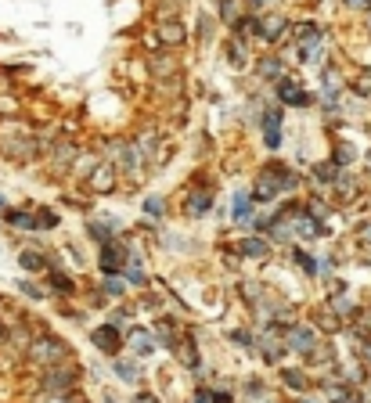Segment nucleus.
I'll use <instances>...</instances> for the list:
<instances>
[{
	"instance_id": "32",
	"label": "nucleus",
	"mask_w": 371,
	"mask_h": 403,
	"mask_svg": "<svg viewBox=\"0 0 371 403\" xmlns=\"http://www.w3.org/2000/svg\"><path fill=\"white\" fill-rule=\"evenodd\" d=\"M303 317L310 320V324H314L321 335H325V338H332V335H343V328H346V320H343V317H335V313L328 310L325 302H314V306H306V310H303Z\"/></svg>"
},
{
	"instance_id": "47",
	"label": "nucleus",
	"mask_w": 371,
	"mask_h": 403,
	"mask_svg": "<svg viewBox=\"0 0 371 403\" xmlns=\"http://www.w3.org/2000/svg\"><path fill=\"white\" fill-rule=\"evenodd\" d=\"M353 357H357V360H361V364L368 367V375H371V338H368V342H364V346H361L357 353H353Z\"/></svg>"
},
{
	"instance_id": "30",
	"label": "nucleus",
	"mask_w": 371,
	"mask_h": 403,
	"mask_svg": "<svg viewBox=\"0 0 371 403\" xmlns=\"http://www.w3.org/2000/svg\"><path fill=\"white\" fill-rule=\"evenodd\" d=\"M339 180V166L332 163V158H314V163H306V187L310 191H328L335 187Z\"/></svg>"
},
{
	"instance_id": "35",
	"label": "nucleus",
	"mask_w": 371,
	"mask_h": 403,
	"mask_svg": "<svg viewBox=\"0 0 371 403\" xmlns=\"http://www.w3.org/2000/svg\"><path fill=\"white\" fill-rule=\"evenodd\" d=\"M11 288H14V292H19L26 302H33V306H40V302H51V292H47L43 278H26V273H19Z\"/></svg>"
},
{
	"instance_id": "49",
	"label": "nucleus",
	"mask_w": 371,
	"mask_h": 403,
	"mask_svg": "<svg viewBox=\"0 0 371 403\" xmlns=\"http://www.w3.org/2000/svg\"><path fill=\"white\" fill-rule=\"evenodd\" d=\"M357 238H361L364 245L371 249V220H368V223H361V227H357Z\"/></svg>"
},
{
	"instance_id": "56",
	"label": "nucleus",
	"mask_w": 371,
	"mask_h": 403,
	"mask_svg": "<svg viewBox=\"0 0 371 403\" xmlns=\"http://www.w3.org/2000/svg\"><path fill=\"white\" fill-rule=\"evenodd\" d=\"M0 256H4V238H0Z\"/></svg>"
},
{
	"instance_id": "27",
	"label": "nucleus",
	"mask_w": 371,
	"mask_h": 403,
	"mask_svg": "<svg viewBox=\"0 0 371 403\" xmlns=\"http://www.w3.org/2000/svg\"><path fill=\"white\" fill-rule=\"evenodd\" d=\"M220 338H223V346L234 349V353H245V357H252V353H256V328L249 324L245 317L234 320V324H223Z\"/></svg>"
},
{
	"instance_id": "12",
	"label": "nucleus",
	"mask_w": 371,
	"mask_h": 403,
	"mask_svg": "<svg viewBox=\"0 0 371 403\" xmlns=\"http://www.w3.org/2000/svg\"><path fill=\"white\" fill-rule=\"evenodd\" d=\"M0 220H4V234L14 241V249L26 238H37V202H11Z\"/></svg>"
},
{
	"instance_id": "18",
	"label": "nucleus",
	"mask_w": 371,
	"mask_h": 403,
	"mask_svg": "<svg viewBox=\"0 0 371 403\" xmlns=\"http://www.w3.org/2000/svg\"><path fill=\"white\" fill-rule=\"evenodd\" d=\"M220 40H223V29L217 22V14L199 8L195 19H191V54H205L209 47H217Z\"/></svg>"
},
{
	"instance_id": "9",
	"label": "nucleus",
	"mask_w": 371,
	"mask_h": 403,
	"mask_svg": "<svg viewBox=\"0 0 371 403\" xmlns=\"http://www.w3.org/2000/svg\"><path fill=\"white\" fill-rule=\"evenodd\" d=\"M288 342H285V328L281 324H263V328H256V353H252V360H260L263 367H274L278 371L281 364H288Z\"/></svg>"
},
{
	"instance_id": "16",
	"label": "nucleus",
	"mask_w": 371,
	"mask_h": 403,
	"mask_svg": "<svg viewBox=\"0 0 371 403\" xmlns=\"http://www.w3.org/2000/svg\"><path fill=\"white\" fill-rule=\"evenodd\" d=\"M228 227L231 234H252V216H256V202L249 195V184H234L231 195H228Z\"/></svg>"
},
{
	"instance_id": "3",
	"label": "nucleus",
	"mask_w": 371,
	"mask_h": 403,
	"mask_svg": "<svg viewBox=\"0 0 371 403\" xmlns=\"http://www.w3.org/2000/svg\"><path fill=\"white\" fill-rule=\"evenodd\" d=\"M69 360H79L76 346L69 342L66 335H58L54 328H43L33 346L26 349V357L19 360L22 367H33V371H43V367H54V364H69Z\"/></svg>"
},
{
	"instance_id": "44",
	"label": "nucleus",
	"mask_w": 371,
	"mask_h": 403,
	"mask_svg": "<svg viewBox=\"0 0 371 403\" xmlns=\"http://www.w3.org/2000/svg\"><path fill=\"white\" fill-rule=\"evenodd\" d=\"M130 403H166V396L155 389V385H141V389L130 393Z\"/></svg>"
},
{
	"instance_id": "54",
	"label": "nucleus",
	"mask_w": 371,
	"mask_h": 403,
	"mask_svg": "<svg viewBox=\"0 0 371 403\" xmlns=\"http://www.w3.org/2000/svg\"><path fill=\"white\" fill-rule=\"evenodd\" d=\"M364 389H368V396H371V375H368V382H364Z\"/></svg>"
},
{
	"instance_id": "33",
	"label": "nucleus",
	"mask_w": 371,
	"mask_h": 403,
	"mask_svg": "<svg viewBox=\"0 0 371 403\" xmlns=\"http://www.w3.org/2000/svg\"><path fill=\"white\" fill-rule=\"evenodd\" d=\"M137 209H141L144 220H155V223H166L173 216V205H170V198L163 195V191H141Z\"/></svg>"
},
{
	"instance_id": "42",
	"label": "nucleus",
	"mask_w": 371,
	"mask_h": 403,
	"mask_svg": "<svg viewBox=\"0 0 371 403\" xmlns=\"http://www.w3.org/2000/svg\"><path fill=\"white\" fill-rule=\"evenodd\" d=\"M241 0H213V14H217V22H220V29L228 33V29L241 19Z\"/></svg>"
},
{
	"instance_id": "34",
	"label": "nucleus",
	"mask_w": 371,
	"mask_h": 403,
	"mask_svg": "<svg viewBox=\"0 0 371 403\" xmlns=\"http://www.w3.org/2000/svg\"><path fill=\"white\" fill-rule=\"evenodd\" d=\"M105 320H108V324H116V328H130V324H137V320H141V313H137V302H134V296L130 299H123V302H112L108 306V310L101 313Z\"/></svg>"
},
{
	"instance_id": "6",
	"label": "nucleus",
	"mask_w": 371,
	"mask_h": 403,
	"mask_svg": "<svg viewBox=\"0 0 371 403\" xmlns=\"http://www.w3.org/2000/svg\"><path fill=\"white\" fill-rule=\"evenodd\" d=\"M270 90H274V101L285 105L288 112H310V108H317V90H314L310 83H306V79H303L299 72L281 76Z\"/></svg>"
},
{
	"instance_id": "15",
	"label": "nucleus",
	"mask_w": 371,
	"mask_h": 403,
	"mask_svg": "<svg viewBox=\"0 0 371 403\" xmlns=\"http://www.w3.org/2000/svg\"><path fill=\"white\" fill-rule=\"evenodd\" d=\"M256 54H260V51H256L252 43L238 40V37H231V33H223V40H220V61H223V69H228L234 79L249 76Z\"/></svg>"
},
{
	"instance_id": "7",
	"label": "nucleus",
	"mask_w": 371,
	"mask_h": 403,
	"mask_svg": "<svg viewBox=\"0 0 371 403\" xmlns=\"http://www.w3.org/2000/svg\"><path fill=\"white\" fill-rule=\"evenodd\" d=\"M285 137H288V108L274 101L256 123V141H260V148L267 155H281Z\"/></svg>"
},
{
	"instance_id": "28",
	"label": "nucleus",
	"mask_w": 371,
	"mask_h": 403,
	"mask_svg": "<svg viewBox=\"0 0 371 403\" xmlns=\"http://www.w3.org/2000/svg\"><path fill=\"white\" fill-rule=\"evenodd\" d=\"M285 342H288V353H292L296 360H303L306 353H310V349L321 342V331H317V328L310 324V320L303 317V320H296V324L285 331Z\"/></svg>"
},
{
	"instance_id": "39",
	"label": "nucleus",
	"mask_w": 371,
	"mask_h": 403,
	"mask_svg": "<svg viewBox=\"0 0 371 403\" xmlns=\"http://www.w3.org/2000/svg\"><path fill=\"white\" fill-rule=\"evenodd\" d=\"M228 33L256 47V37H260V14H252V11H241V19H238V22L228 29Z\"/></svg>"
},
{
	"instance_id": "58",
	"label": "nucleus",
	"mask_w": 371,
	"mask_h": 403,
	"mask_svg": "<svg viewBox=\"0 0 371 403\" xmlns=\"http://www.w3.org/2000/svg\"><path fill=\"white\" fill-rule=\"evenodd\" d=\"M368 310H371V296H368Z\"/></svg>"
},
{
	"instance_id": "14",
	"label": "nucleus",
	"mask_w": 371,
	"mask_h": 403,
	"mask_svg": "<svg viewBox=\"0 0 371 403\" xmlns=\"http://www.w3.org/2000/svg\"><path fill=\"white\" fill-rule=\"evenodd\" d=\"M87 346L90 353H98V357L105 360H116L119 353H126V338H123V328L108 324V320H94V324H87Z\"/></svg>"
},
{
	"instance_id": "31",
	"label": "nucleus",
	"mask_w": 371,
	"mask_h": 403,
	"mask_svg": "<svg viewBox=\"0 0 371 403\" xmlns=\"http://www.w3.org/2000/svg\"><path fill=\"white\" fill-rule=\"evenodd\" d=\"M270 393H278V382H270L267 375H241L238 378V400L241 403H263Z\"/></svg>"
},
{
	"instance_id": "2",
	"label": "nucleus",
	"mask_w": 371,
	"mask_h": 403,
	"mask_svg": "<svg viewBox=\"0 0 371 403\" xmlns=\"http://www.w3.org/2000/svg\"><path fill=\"white\" fill-rule=\"evenodd\" d=\"M220 202V176L213 166H195L177 191V216L184 223H205Z\"/></svg>"
},
{
	"instance_id": "25",
	"label": "nucleus",
	"mask_w": 371,
	"mask_h": 403,
	"mask_svg": "<svg viewBox=\"0 0 371 403\" xmlns=\"http://www.w3.org/2000/svg\"><path fill=\"white\" fill-rule=\"evenodd\" d=\"M148 324H152V331H155V338H159V346H163V353L170 357V349L184 338V331H188L191 320L177 317V313H159V317H152V320H148Z\"/></svg>"
},
{
	"instance_id": "17",
	"label": "nucleus",
	"mask_w": 371,
	"mask_h": 403,
	"mask_svg": "<svg viewBox=\"0 0 371 403\" xmlns=\"http://www.w3.org/2000/svg\"><path fill=\"white\" fill-rule=\"evenodd\" d=\"M79 191H87L90 198H116V195H123V180H119V173H116V166L108 163V158H101L98 166H94V173L87 176L83 184H79Z\"/></svg>"
},
{
	"instance_id": "29",
	"label": "nucleus",
	"mask_w": 371,
	"mask_h": 403,
	"mask_svg": "<svg viewBox=\"0 0 371 403\" xmlns=\"http://www.w3.org/2000/svg\"><path fill=\"white\" fill-rule=\"evenodd\" d=\"M155 37L163 47H177V51H191V25L184 19H163V22H152Z\"/></svg>"
},
{
	"instance_id": "51",
	"label": "nucleus",
	"mask_w": 371,
	"mask_h": 403,
	"mask_svg": "<svg viewBox=\"0 0 371 403\" xmlns=\"http://www.w3.org/2000/svg\"><path fill=\"white\" fill-rule=\"evenodd\" d=\"M8 205H11V198L4 195V191H0V213H4V209H8Z\"/></svg>"
},
{
	"instance_id": "10",
	"label": "nucleus",
	"mask_w": 371,
	"mask_h": 403,
	"mask_svg": "<svg viewBox=\"0 0 371 403\" xmlns=\"http://www.w3.org/2000/svg\"><path fill=\"white\" fill-rule=\"evenodd\" d=\"M231 249H234L238 260L252 270H267L270 263H278V249H274L263 234H231Z\"/></svg>"
},
{
	"instance_id": "43",
	"label": "nucleus",
	"mask_w": 371,
	"mask_h": 403,
	"mask_svg": "<svg viewBox=\"0 0 371 403\" xmlns=\"http://www.w3.org/2000/svg\"><path fill=\"white\" fill-rule=\"evenodd\" d=\"M350 94L357 101H371V72H361L357 79H350Z\"/></svg>"
},
{
	"instance_id": "19",
	"label": "nucleus",
	"mask_w": 371,
	"mask_h": 403,
	"mask_svg": "<svg viewBox=\"0 0 371 403\" xmlns=\"http://www.w3.org/2000/svg\"><path fill=\"white\" fill-rule=\"evenodd\" d=\"M123 338H126V353L130 357H137V360H155L159 353H163V346H159V338H155V331H152V324L148 320H137V324H130L123 331Z\"/></svg>"
},
{
	"instance_id": "11",
	"label": "nucleus",
	"mask_w": 371,
	"mask_h": 403,
	"mask_svg": "<svg viewBox=\"0 0 371 403\" xmlns=\"http://www.w3.org/2000/svg\"><path fill=\"white\" fill-rule=\"evenodd\" d=\"M292 33V14L285 8H270L260 14V37H256V51H281Z\"/></svg>"
},
{
	"instance_id": "48",
	"label": "nucleus",
	"mask_w": 371,
	"mask_h": 403,
	"mask_svg": "<svg viewBox=\"0 0 371 403\" xmlns=\"http://www.w3.org/2000/svg\"><path fill=\"white\" fill-rule=\"evenodd\" d=\"M101 403H123V396H119V393H116V389H112V385L105 382V385H101Z\"/></svg>"
},
{
	"instance_id": "41",
	"label": "nucleus",
	"mask_w": 371,
	"mask_h": 403,
	"mask_svg": "<svg viewBox=\"0 0 371 403\" xmlns=\"http://www.w3.org/2000/svg\"><path fill=\"white\" fill-rule=\"evenodd\" d=\"M79 302H83L90 313H105L108 306H112V299L105 296V288L98 285V278H94L90 285H83V296H79Z\"/></svg>"
},
{
	"instance_id": "46",
	"label": "nucleus",
	"mask_w": 371,
	"mask_h": 403,
	"mask_svg": "<svg viewBox=\"0 0 371 403\" xmlns=\"http://www.w3.org/2000/svg\"><path fill=\"white\" fill-rule=\"evenodd\" d=\"M241 8L252 11V14H263L270 8H285V0H241Z\"/></svg>"
},
{
	"instance_id": "38",
	"label": "nucleus",
	"mask_w": 371,
	"mask_h": 403,
	"mask_svg": "<svg viewBox=\"0 0 371 403\" xmlns=\"http://www.w3.org/2000/svg\"><path fill=\"white\" fill-rule=\"evenodd\" d=\"M332 163L339 166V169H350L353 163H357V158H361V148H357V144H353V141H346V137H335L332 141Z\"/></svg>"
},
{
	"instance_id": "59",
	"label": "nucleus",
	"mask_w": 371,
	"mask_h": 403,
	"mask_svg": "<svg viewBox=\"0 0 371 403\" xmlns=\"http://www.w3.org/2000/svg\"><path fill=\"white\" fill-rule=\"evenodd\" d=\"M79 403H90V400H79Z\"/></svg>"
},
{
	"instance_id": "45",
	"label": "nucleus",
	"mask_w": 371,
	"mask_h": 403,
	"mask_svg": "<svg viewBox=\"0 0 371 403\" xmlns=\"http://www.w3.org/2000/svg\"><path fill=\"white\" fill-rule=\"evenodd\" d=\"M188 403H217V389L213 385H191Z\"/></svg>"
},
{
	"instance_id": "13",
	"label": "nucleus",
	"mask_w": 371,
	"mask_h": 403,
	"mask_svg": "<svg viewBox=\"0 0 371 403\" xmlns=\"http://www.w3.org/2000/svg\"><path fill=\"white\" fill-rule=\"evenodd\" d=\"M51 252H54V245H47L43 234L26 238L22 245H19V252H14L19 273H26V278H43V273L51 270Z\"/></svg>"
},
{
	"instance_id": "8",
	"label": "nucleus",
	"mask_w": 371,
	"mask_h": 403,
	"mask_svg": "<svg viewBox=\"0 0 371 403\" xmlns=\"http://www.w3.org/2000/svg\"><path fill=\"white\" fill-rule=\"evenodd\" d=\"M144 58V72H148V83H163V79H173L188 72L191 51H177V47H159V51L141 54Z\"/></svg>"
},
{
	"instance_id": "57",
	"label": "nucleus",
	"mask_w": 371,
	"mask_h": 403,
	"mask_svg": "<svg viewBox=\"0 0 371 403\" xmlns=\"http://www.w3.org/2000/svg\"><path fill=\"white\" fill-rule=\"evenodd\" d=\"M368 29H371V11H368Z\"/></svg>"
},
{
	"instance_id": "23",
	"label": "nucleus",
	"mask_w": 371,
	"mask_h": 403,
	"mask_svg": "<svg viewBox=\"0 0 371 403\" xmlns=\"http://www.w3.org/2000/svg\"><path fill=\"white\" fill-rule=\"evenodd\" d=\"M43 285H47V292H51V302L54 299H79V296H83V281H79V273L69 270V267H51L43 273Z\"/></svg>"
},
{
	"instance_id": "21",
	"label": "nucleus",
	"mask_w": 371,
	"mask_h": 403,
	"mask_svg": "<svg viewBox=\"0 0 371 403\" xmlns=\"http://www.w3.org/2000/svg\"><path fill=\"white\" fill-rule=\"evenodd\" d=\"M288 72H292V65L285 61L281 51H260V54H256V61H252V69H249V79H252V83H260V87H274Z\"/></svg>"
},
{
	"instance_id": "4",
	"label": "nucleus",
	"mask_w": 371,
	"mask_h": 403,
	"mask_svg": "<svg viewBox=\"0 0 371 403\" xmlns=\"http://www.w3.org/2000/svg\"><path fill=\"white\" fill-rule=\"evenodd\" d=\"M79 152H83V141L76 134H61L58 130V119H54V130H51V141H47V155H43V173L51 176V180H61L66 184L72 176V166Z\"/></svg>"
},
{
	"instance_id": "55",
	"label": "nucleus",
	"mask_w": 371,
	"mask_h": 403,
	"mask_svg": "<svg viewBox=\"0 0 371 403\" xmlns=\"http://www.w3.org/2000/svg\"><path fill=\"white\" fill-rule=\"evenodd\" d=\"M0 238H4V220H0Z\"/></svg>"
},
{
	"instance_id": "52",
	"label": "nucleus",
	"mask_w": 371,
	"mask_h": 403,
	"mask_svg": "<svg viewBox=\"0 0 371 403\" xmlns=\"http://www.w3.org/2000/svg\"><path fill=\"white\" fill-rule=\"evenodd\" d=\"M343 4H346V8H361V11H364V0H343Z\"/></svg>"
},
{
	"instance_id": "5",
	"label": "nucleus",
	"mask_w": 371,
	"mask_h": 403,
	"mask_svg": "<svg viewBox=\"0 0 371 403\" xmlns=\"http://www.w3.org/2000/svg\"><path fill=\"white\" fill-rule=\"evenodd\" d=\"M83 382H87V364L69 360V364H54V367L37 371L33 389L47 393V396H69V393H83Z\"/></svg>"
},
{
	"instance_id": "40",
	"label": "nucleus",
	"mask_w": 371,
	"mask_h": 403,
	"mask_svg": "<svg viewBox=\"0 0 371 403\" xmlns=\"http://www.w3.org/2000/svg\"><path fill=\"white\" fill-rule=\"evenodd\" d=\"M98 285L105 288V296L112 302H123V299L134 296V288H130V281H126L123 273H105V278H98Z\"/></svg>"
},
{
	"instance_id": "26",
	"label": "nucleus",
	"mask_w": 371,
	"mask_h": 403,
	"mask_svg": "<svg viewBox=\"0 0 371 403\" xmlns=\"http://www.w3.org/2000/svg\"><path fill=\"white\" fill-rule=\"evenodd\" d=\"M281 263L285 267H292L303 281H310V285H317V252H310V245H299V241H292L285 252H281Z\"/></svg>"
},
{
	"instance_id": "36",
	"label": "nucleus",
	"mask_w": 371,
	"mask_h": 403,
	"mask_svg": "<svg viewBox=\"0 0 371 403\" xmlns=\"http://www.w3.org/2000/svg\"><path fill=\"white\" fill-rule=\"evenodd\" d=\"M66 227V216H61V209L51 205V202H37V234H58Z\"/></svg>"
},
{
	"instance_id": "24",
	"label": "nucleus",
	"mask_w": 371,
	"mask_h": 403,
	"mask_svg": "<svg viewBox=\"0 0 371 403\" xmlns=\"http://www.w3.org/2000/svg\"><path fill=\"white\" fill-rule=\"evenodd\" d=\"M278 389L288 396H306V393H317V378L306 371L303 364H281L278 367Z\"/></svg>"
},
{
	"instance_id": "37",
	"label": "nucleus",
	"mask_w": 371,
	"mask_h": 403,
	"mask_svg": "<svg viewBox=\"0 0 371 403\" xmlns=\"http://www.w3.org/2000/svg\"><path fill=\"white\" fill-rule=\"evenodd\" d=\"M191 0H148V19L163 22V19H184Z\"/></svg>"
},
{
	"instance_id": "22",
	"label": "nucleus",
	"mask_w": 371,
	"mask_h": 403,
	"mask_svg": "<svg viewBox=\"0 0 371 403\" xmlns=\"http://www.w3.org/2000/svg\"><path fill=\"white\" fill-rule=\"evenodd\" d=\"M108 371H112V382L116 385H126V389H141V385H148V367L144 360L130 357V353H119L116 360H108Z\"/></svg>"
},
{
	"instance_id": "50",
	"label": "nucleus",
	"mask_w": 371,
	"mask_h": 403,
	"mask_svg": "<svg viewBox=\"0 0 371 403\" xmlns=\"http://www.w3.org/2000/svg\"><path fill=\"white\" fill-rule=\"evenodd\" d=\"M292 403H325L321 393H306V396H292Z\"/></svg>"
},
{
	"instance_id": "20",
	"label": "nucleus",
	"mask_w": 371,
	"mask_h": 403,
	"mask_svg": "<svg viewBox=\"0 0 371 403\" xmlns=\"http://www.w3.org/2000/svg\"><path fill=\"white\" fill-rule=\"evenodd\" d=\"M126 263H130V245H126L123 234L105 241L101 249H94V270H98V278H105V273H123Z\"/></svg>"
},
{
	"instance_id": "53",
	"label": "nucleus",
	"mask_w": 371,
	"mask_h": 403,
	"mask_svg": "<svg viewBox=\"0 0 371 403\" xmlns=\"http://www.w3.org/2000/svg\"><path fill=\"white\" fill-rule=\"evenodd\" d=\"M364 166L371 169V144H368V152H364Z\"/></svg>"
},
{
	"instance_id": "1",
	"label": "nucleus",
	"mask_w": 371,
	"mask_h": 403,
	"mask_svg": "<svg viewBox=\"0 0 371 403\" xmlns=\"http://www.w3.org/2000/svg\"><path fill=\"white\" fill-rule=\"evenodd\" d=\"M51 130H54V123L43 130L33 119H0V163H8L14 169L43 166Z\"/></svg>"
}]
</instances>
